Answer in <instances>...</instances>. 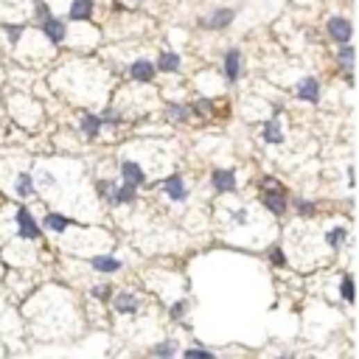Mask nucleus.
<instances>
[{
	"label": "nucleus",
	"instance_id": "30",
	"mask_svg": "<svg viewBox=\"0 0 359 359\" xmlns=\"http://www.w3.org/2000/svg\"><path fill=\"white\" fill-rule=\"evenodd\" d=\"M340 295H342V301H345V303H353V278H351V275H342Z\"/></svg>",
	"mask_w": 359,
	"mask_h": 359
},
{
	"label": "nucleus",
	"instance_id": "7",
	"mask_svg": "<svg viewBox=\"0 0 359 359\" xmlns=\"http://www.w3.org/2000/svg\"><path fill=\"white\" fill-rule=\"evenodd\" d=\"M210 188L217 194H233L239 188V180H236V172L233 169H217L210 174Z\"/></svg>",
	"mask_w": 359,
	"mask_h": 359
},
{
	"label": "nucleus",
	"instance_id": "18",
	"mask_svg": "<svg viewBox=\"0 0 359 359\" xmlns=\"http://www.w3.org/2000/svg\"><path fill=\"white\" fill-rule=\"evenodd\" d=\"M42 225H45V231H51V233H65L67 228H74L76 222L70 219V217H65V213H45Z\"/></svg>",
	"mask_w": 359,
	"mask_h": 359
},
{
	"label": "nucleus",
	"instance_id": "2",
	"mask_svg": "<svg viewBox=\"0 0 359 359\" xmlns=\"http://www.w3.org/2000/svg\"><path fill=\"white\" fill-rule=\"evenodd\" d=\"M15 225H17V236L20 239H26V242H37L40 236H42V225L31 217V210L28 208H17V213H15Z\"/></svg>",
	"mask_w": 359,
	"mask_h": 359
},
{
	"label": "nucleus",
	"instance_id": "16",
	"mask_svg": "<svg viewBox=\"0 0 359 359\" xmlns=\"http://www.w3.org/2000/svg\"><path fill=\"white\" fill-rule=\"evenodd\" d=\"M155 67L160 70V74H180V67H183V56L174 53V51H160Z\"/></svg>",
	"mask_w": 359,
	"mask_h": 359
},
{
	"label": "nucleus",
	"instance_id": "1",
	"mask_svg": "<svg viewBox=\"0 0 359 359\" xmlns=\"http://www.w3.org/2000/svg\"><path fill=\"white\" fill-rule=\"evenodd\" d=\"M261 202L269 213H275V217H283L286 210H290V197H286V191L275 183V177H264L261 183Z\"/></svg>",
	"mask_w": 359,
	"mask_h": 359
},
{
	"label": "nucleus",
	"instance_id": "10",
	"mask_svg": "<svg viewBox=\"0 0 359 359\" xmlns=\"http://www.w3.org/2000/svg\"><path fill=\"white\" fill-rule=\"evenodd\" d=\"M295 96H298L301 101H306V104H317V101L323 99V87H320V82H317L315 76H306V79L298 82Z\"/></svg>",
	"mask_w": 359,
	"mask_h": 359
},
{
	"label": "nucleus",
	"instance_id": "29",
	"mask_svg": "<svg viewBox=\"0 0 359 359\" xmlns=\"http://www.w3.org/2000/svg\"><path fill=\"white\" fill-rule=\"evenodd\" d=\"M90 298H96V301H110V298H112V286H110V283H96V286H90Z\"/></svg>",
	"mask_w": 359,
	"mask_h": 359
},
{
	"label": "nucleus",
	"instance_id": "9",
	"mask_svg": "<svg viewBox=\"0 0 359 359\" xmlns=\"http://www.w3.org/2000/svg\"><path fill=\"white\" fill-rule=\"evenodd\" d=\"M96 15V0H70L67 20L70 23H87Z\"/></svg>",
	"mask_w": 359,
	"mask_h": 359
},
{
	"label": "nucleus",
	"instance_id": "22",
	"mask_svg": "<svg viewBox=\"0 0 359 359\" xmlns=\"http://www.w3.org/2000/svg\"><path fill=\"white\" fill-rule=\"evenodd\" d=\"M337 62H340V67L345 70V74H351V67H353V45H351V42H342V45H340Z\"/></svg>",
	"mask_w": 359,
	"mask_h": 359
},
{
	"label": "nucleus",
	"instance_id": "36",
	"mask_svg": "<svg viewBox=\"0 0 359 359\" xmlns=\"http://www.w3.org/2000/svg\"><path fill=\"white\" fill-rule=\"evenodd\" d=\"M247 219H250V213H247V208H242V210H236V213H233V222H236V225H244Z\"/></svg>",
	"mask_w": 359,
	"mask_h": 359
},
{
	"label": "nucleus",
	"instance_id": "3",
	"mask_svg": "<svg viewBox=\"0 0 359 359\" xmlns=\"http://www.w3.org/2000/svg\"><path fill=\"white\" fill-rule=\"evenodd\" d=\"M40 31H42V37H45L51 45H62V42L67 40V34H70V26H67L62 17L48 15L45 20H40Z\"/></svg>",
	"mask_w": 359,
	"mask_h": 359
},
{
	"label": "nucleus",
	"instance_id": "32",
	"mask_svg": "<svg viewBox=\"0 0 359 359\" xmlns=\"http://www.w3.org/2000/svg\"><path fill=\"white\" fill-rule=\"evenodd\" d=\"M115 185H118V180H99V183H96V191H99V197L107 202V197L112 194Z\"/></svg>",
	"mask_w": 359,
	"mask_h": 359
},
{
	"label": "nucleus",
	"instance_id": "33",
	"mask_svg": "<svg viewBox=\"0 0 359 359\" xmlns=\"http://www.w3.org/2000/svg\"><path fill=\"white\" fill-rule=\"evenodd\" d=\"M183 353L185 356H202V359H213V356H217V351H210V348H185Z\"/></svg>",
	"mask_w": 359,
	"mask_h": 359
},
{
	"label": "nucleus",
	"instance_id": "25",
	"mask_svg": "<svg viewBox=\"0 0 359 359\" xmlns=\"http://www.w3.org/2000/svg\"><path fill=\"white\" fill-rule=\"evenodd\" d=\"M345 236H348V231H345L342 225H337V228H331V231L326 233V244H328L331 250H340L342 242H345Z\"/></svg>",
	"mask_w": 359,
	"mask_h": 359
},
{
	"label": "nucleus",
	"instance_id": "19",
	"mask_svg": "<svg viewBox=\"0 0 359 359\" xmlns=\"http://www.w3.org/2000/svg\"><path fill=\"white\" fill-rule=\"evenodd\" d=\"M34 191H37L34 177H31L28 172H20V174L15 177V194H17L20 199H28V197H34Z\"/></svg>",
	"mask_w": 359,
	"mask_h": 359
},
{
	"label": "nucleus",
	"instance_id": "23",
	"mask_svg": "<svg viewBox=\"0 0 359 359\" xmlns=\"http://www.w3.org/2000/svg\"><path fill=\"white\" fill-rule=\"evenodd\" d=\"M26 31H28V23H3V34L9 37V45H17Z\"/></svg>",
	"mask_w": 359,
	"mask_h": 359
},
{
	"label": "nucleus",
	"instance_id": "28",
	"mask_svg": "<svg viewBox=\"0 0 359 359\" xmlns=\"http://www.w3.org/2000/svg\"><path fill=\"white\" fill-rule=\"evenodd\" d=\"M185 312H188V301H174L172 306H169V317L174 320V323H180V320H185Z\"/></svg>",
	"mask_w": 359,
	"mask_h": 359
},
{
	"label": "nucleus",
	"instance_id": "14",
	"mask_svg": "<svg viewBox=\"0 0 359 359\" xmlns=\"http://www.w3.org/2000/svg\"><path fill=\"white\" fill-rule=\"evenodd\" d=\"M112 301V309L118 312V315H137V309H140V301L135 298V292H118V295H112L110 298Z\"/></svg>",
	"mask_w": 359,
	"mask_h": 359
},
{
	"label": "nucleus",
	"instance_id": "15",
	"mask_svg": "<svg viewBox=\"0 0 359 359\" xmlns=\"http://www.w3.org/2000/svg\"><path fill=\"white\" fill-rule=\"evenodd\" d=\"M90 269H93V272L112 275V272L124 269V261H121V258H115V256H93V258H90Z\"/></svg>",
	"mask_w": 359,
	"mask_h": 359
},
{
	"label": "nucleus",
	"instance_id": "13",
	"mask_svg": "<svg viewBox=\"0 0 359 359\" xmlns=\"http://www.w3.org/2000/svg\"><path fill=\"white\" fill-rule=\"evenodd\" d=\"M163 191H166V197H169L172 202H185V199H188V185H185L183 174L166 177V180H163Z\"/></svg>",
	"mask_w": 359,
	"mask_h": 359
},
{
	"label": "nucleus",
	"instance_id": "35",
	"mask_svg": "<svg viewBox=\"0 0 359 359\" xmlns=\"http://www.w3.org/2000/svg\"><path fill=\"white\" fill-rule=\"evenodd\" d=\"M269 261H272L275 267H283V264H286V258H283L281 247H269Z\"/></svg>",
	"mask_w": 359,
	"mask_h": 359
},
{
	"label": "nucleus",
	"instance_id": "6",
	"mask_svg": "<svg viewBox=\"0 0 359 359\" xmlns=\"http://www.w3.org/2000/svg\"><path fill=\"white\" fill-rule=\"evenodd\" d=\"M155 74H158V67H155L152 59H135V62H129V79L137 82V85H149L155 79Z\"/></svg>",
	"mask_w": 359,
	"mask_h": 359
},
{
	"label": "nucleus",
	"instance_id": "21",
	"mask_svg": "<svg viewBox=\"0 0 359 359\" xmlns=\"http://www.w3.org/2000/svg\"><path fill=\"white\" fill-rule=\"evenodd\" d=\"M149 353H152V356H160V359H172V356H177V353H180V345H177L174 340H163V342L152 345V348H149Z\"/></svg>",
	"mask_w": 359,
	"mask_h": 359
},
{
	"label": "nucleus",
	"instance_id": "17",
	"mask_svg": "<svg viewBox=\"0 0 359 359\" xmlns=\"http://www.w3.org/2000/svg\"><path fill=\"white\" fill-rule=\"evenodd\" d=\"M79 129H82L85 137L96 140V137L101 135V129H104V121H101V115H96V112H85L82 121H79Z\"/></svg>",
	"mask_w": 359,
	"mask_h": 359
},
{
	"label": "nucleus",
	"instance_id": "27",
	"mask_svg": "<svg viewBox=\"0 0 359 359\" xmlns=\"http://www.w3.org/2000/svg\"><path fill=\"white\" fill-rule=\"evenodd\" d=\"M292 205L298 210V217H303V219H309V217H315V213H317V205L312 199H295Z\"/></svg>",
	"mask_w": 359,
	"mask_h": 359
},
{
	"label": "nucleus",
	"instance_id": "31",
	"mask_svg": "<svg viewBox=\"0 0 359 359\" xmlns=\"http://www.w3.org/2000/svg\"><path fill=\"white\" fill-rule=\"evenodd\" d=\"M34 185H40L42 191H45V188H53V185H56V177H53L51 172H45V169H42V172L37 174V180H34Z\"/></svg>",
	"mask_w": 359,
	"mask_h": 359
},
{
	"label": "nucleus",
	"instance_id": "8",
	"mask_svg": "<svg viewBox=\"0 0 359 359\" xmlns=\"http://www.w3.org/2000/svg\"><path fill=\"white\" fill-rule=\"evenodd\" d=\"M326 31H328V37H331L337 45H342V42H351L353 26H351V20H348V17H328Z\"/></svg>",
	"mask_w": 359,
	"mask_h": 359
},
{
	"label": "nucleus",
	"instance_id": "4",
	"mask_svg": "<svg viewBox=\"0 0 359 359\" xmlns=\"http://www.w3.org/2000/svg\"><path fill=\"white\" fill-rule=\"evenodd\" d=\"M236 20V9H231V6H219V9H213L208 17H202L199 20V26L205 28V31H225V28H231V23Z\"/></svg>",
	"mask_w": 359,
	"mask_h": 359
},
{
	"label": "nucleus",
	"instance_id": "34",
	"mask_svg": "<svg viewBox=\"0 0 359 359\" xmlns=\"http://www.w3.org/2000/svg\"><path fill=\"white\" fill-rule=\"evenodd\" d=\"M34 15H37V20H45L51 15V6L45 3V0H34Z\"/></svg>",
	"mask_w": 359,
	"mask_h": 359
},
{
	"label": "nucleus",
	"instance_id": "20",
	"mask_svg": "<svg viewBox=\"0 0 359 359\" xmlns=\"http://www.w3.org/2000/svg\"><path fill=\"white\" fill-rule=\"evenodd\" d=\"M261 140H264V143H283V129L278 126V115H272V121L264 124Z\"/></svg>",
	"mask_w": 359,
	"mask_h": 359
},
{
	"label": "nucleus",
	"instance_id": "11",
	"mask_svg": "<svg viewBox=\"0 0 359 359\" xmlns=\"http://www.w3.org/2000/svg\"><path fill=\"white\" fill-rule=\"evenodd\" d=\"M118 172H121V180L129 183V185H137L140 188L143 183H147V172H143V166L137 160H121Z\"/></svg>",
	"mask_w": 359,
	"mask_h": 359
},
{
	"label": "nucleus",
	"instance_id": "26",
	"mask_svg": "<svg viewBox=\"0 0 359 359\" xmlns=\"http://www.w3.org/2000/svg\"><path fill=\"white\" fill-rule=\"evenodd\" d=\"M188 112H191V115H197V118H205V115H210V112H213V101H210V99H199V101L188 104Z\"/></svg>",
	"mask_w": 359,
	"mask_h": 359
},
{
	"label": "nucleus",
	"instance_id": "5",
	"mask_svg": "<svg viewBox=\"0 0 359 359\" xmlns=\"http://www.w3.org/2000/svg\"><path fill=\"white\" fill-rule=\"evenodd\" d=\"M222 74L231 85H236L244 74V65H242V51L239 48H228L225 56H222Z\"/></svg>",
	"mask_w": 359,
	"mask_h": 359
},
{
	"label": "nucleus",
	"instance_id": "12",
	"mask_svg": "<svg viewBox=\"0 0 359 359\" xmlns=\"http://www.w3.org/2000/svg\"><path fill=\"white\" fill-rule=\"evenodd\" d=\"M137 202V185H129V183H118L112 188V194L107 197V205H135Z\"/></svg>",
	"mask_w": 359,
	"mask_h": 359
},
{
	"label": "nucleus",
	"instance_id": "24",
	"mask_svg": "<svg viewBox=\"0 0 359 359\" xmlns=\"http://www.w3.org/2000/svg\"><path fill=\"white\" fill-rule=\"evenodd\" d=\"M166 115H169V121H174V124H185V121L191 118L188 104H169V107H166Z\"/></svg>",
	"mask_w": 359,
	"mask_h": 359
}]
</instances>
